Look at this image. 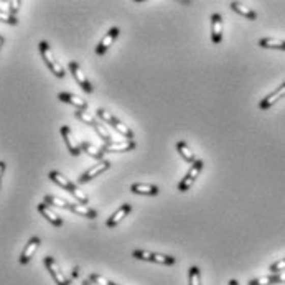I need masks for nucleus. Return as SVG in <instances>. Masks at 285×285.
Here are the masks:
<instances>
[{
    "instance_id": "nucleus-21",
    "label": "nucleus",
    "mask_w": 285,
    "mask_h": 285,
    "mask_svg": "<svg viewBox=\"0 0 285 285\" xmlns=\"http://www.w3.org/2000/svg\"><path fill=\"white\" fill-rule=\"evenodd\" d=\"M177 150H178V154L182 155V158L185 160V162H188V163H194V154L190 150L188 147V144L183 142V140H178L177 142Z\"/></svg>"
},
{
    "instance_id": "nucleus-33",
    "label": "nucleus",
    "mask_w": 285,
    "mask_h": 285,
    "mask_svg": "<svg viewBox=\"0 0 285 285\" xmlns=\"http://www.w3.org/2000/svg\"><path fill=\"white\" fill-rule=\"evenodd\" d=\"M275 283H285V272L275 274Z\"/></svg>"
},
{
    "instance_id": "nucleus-1",
    "label": "nucleus",
    "mask_w": 285,
    "mask_h": 285,
    "mask_svg": "<svg viewBox=\"0 0 285 285\" xmlns=\"http://www.w3.org/2000/svg\"><path fill=\"white\" fill-rule=\"evenodd\" d=\"M48 178L51 180V182H54L56 185H60L61 188H65L66 191H69L73 194V196L78 200V203H81V205H88L89 203V198H88V194L86 193H82L78 186H76L73 182H69V180L63 175V173H60V172H56V170H53V172H50V175H48Z\"/></svg>"
},
{
    "instance_id": "nucleus-30",
    "label": "nucleus",
    "mask_w": 285,
    "mask_h": 285,
    "mask_svg": "<svg viewBox=\"0 0 285 285\" xmlns=\"http://www.w3.org/2000/svg\"><path fill=\"white\" fill-rule=\"evenodd\" d=\"M97 117H99V119L101 121H104V122H106V124H109V126H112V122H114V119H116V117L112 116V114H110V112H107V110L106 109H97Z\"/></svg>"
},
{
    "instance_id": "nucleus-3",
    "label": "nucleus",
    "mask_w": 285,
    "mask_h": 285,
    "mask_svg": "<svg viewBox=\"0 0 285 285\" xmlns=\"http://www.w3.org/2000/svg\"><path fill=\"white\" fill-rule=\"evenodd\" d=\"M132 257L137 261L155 262V264H160V266H173V264L177 262V259L173 255L158 254V252H152V251H142V249H137V251L132 252Z\"/></svg>"
},
{
    "instance_id": "nucleus-22",
    "label": "nucleus",
    "mask_w": 285,
    "mask_h": 285,
    "mask_svg": "<svg viewBox=\"0 0 285 285\" xmlns=\"http://www.w3.org/2000/svg\"><path fill=\"white\" fill-rule=\"evenodd\" d=\"M259 46L269 48V50H285V41L277 40V38H261Z\"/></svg>"
},
{
    "instance_id": "nucleus-23",
    "label": "nucleus",
    "mask_w": 285,
    "mask_h": 285,
    "mask_svg": "<svg viewBox=\"0 0 285 285\" xmlns=\"http://www.w3.org/2000/svg\"><path fill=\"white\" fill-rule=\"evenodd\" d=\"M81 150L86 152V154H88L89 157L99 160V162H101V160H104V152H102V149H97V147H94V145L89 144V142H82V144H81Z\"/></svg>"
},
{
    "instance_id": "nucleus-28",
    "label": "nucleus",
    "mask_w": 285,
    "mask_h": 285,
    "mask_svg": "<svg viewBox=\"0 0 285 285\" xmlns=\"http://www.w3.org/2000/svg\"><path fill=\"white\" fill-rule=\"evenodd\" d=\"M88 280L91 282V283H94V285H116L114 282L107 280L106 277H102V275H99V274H91V275H89Z\"/></svg>"
},
{
    "instance_id": "nucleus-9",
    "label": "nucleus",
    "mask_w": 285,
    "mask_h": 285,
    "mask_svg": "<svg viewBox=\"0 0 285 285\" xmlns=\"http://www.w3.org/2000/svg\"><path fill=\"white\" fill-rule=\"evenodd\" d=\"M61 135H63V138H65V144H66V147L69 150V154H71L73 157H78L82 152L81 150V144L76 142L71 129H69L68 126H61Z\"/></svg>"
},
{
    "instance_id": "nucleus-32",
    "label": "nucleus",
    "mask_w": 285,
    "mask_h": 285,
    "mask_svg": "<svg viewBox=\"0 0 285 285\" xmlns=\"http://www.w3.org/2000/svg\"><path fill=\"white\" fill-rule=\"evenodd\" d=\"M20 5H22V2H18V0H12V2H9V12L12 13L13 17H15V13L18 12V9H20Z\"/></svg>"
},
{
    "instance_id": "nucleus-8",
    "label": "nucleus",
    "mask_w": 285,
    "mask_h": 285,
    "mask_svg": "<svg viewBox=\"0 0 285 285\" xmlns=\"http://www.w3.org/2000/svg\"><path fill=\"white\" fill-rule=\"evenodd\" d=\"M43 262H45V266H46V269H48V272L51 274L53 280L56 282V285H69L68 279L63 275V272H61L58 262L54 261L51 255H46L45 259H43Z\"/></svg>"
},
{
    "instance_id": "nucleus-34",
    "label": "nucleus",
    "mask_w": 285,
    "mask_h": 285,
    "mask_svg": "<svg viewBox=\"0 0 285 285\" xmlns=\"http://www.w3.org/2000/svg\"><path fill=\"white\" fill-rule=\"evenodd\" d=\"M4 172H5V163L0 162V185H2V177H4Z\"/></svg>"
},
{
    "instance_id": "nucleus-15",
    "label": "nucleus",
    "mask_w": 285,
    "mask_h": 285,
    "mask_svg": "<svg viewBox=\"0 0 285 285\" xmlns=\"http://www.w3.org/2000/svg\"><path fill=\"white\" fill-rule=\"evenodd\" d=\"M211 40L214 45H219L222 41V17L219 13L211 15Z\"/></svg>"
},
{
    "instance_id": "nucleus-6",
    "label": "nucleus",
    "mask_w": 285,
    "mask_h": 285,
    "mask_svg": "<svg viewBox=\"0 0 285 285\" xmlns=\"http://www.w3.org/2000/svg\"><path fill=\"white\" fill-rule=\"evenodd\" d=\"M109 168H110V162H109V160H101V162H97L96 165H93L91 168H89L88 172L82 173V175L78 178V183H79V185H82V183L91 182L93 178L99 177L101 173H104V172L109 170Z\"/></svg>"
},
{
    "instance_id": "nucleus-13",
    "label": "nucleus",
    "mask_w": 285,
    "mask_h": 285,
    "mask_svg": "<svg viewBox=\"0 0 285 285\" xmlns=\"http://www.w3.org/2000/svg\"><path fill=\"white\" fill-rule=\"evenodd\" d=\"M282 97H285V82H283V84H280L279 88H277L274 93H270L269 96L264 97V99L259 102V107H261L262 110H267V109L272 107L277 101L282 99Z\"/></svg>"
},
{
    "instance_id": "nucleus-20",
    "label": "nucleus",
    "mask_w": 285,
    "mask_h": 285,
    "mask_svg": "<svg viewBox=\"0 0 285 285\" xmlns=\"http://www.w3.org/2000/svg\"><path fill=\"white\" fill-rule=\"evenodd\" d=\"M231 9L236 13H239L241 17L247 18V20H255L257 18V13L251 9V7H246L244 4H241V2H231Z\"/></svg>"
},
{
    "instance_id": "nucleus-14",
    "label": "nucleus",
    "mask_w": 285,
    "mask_h": 285,
    "mask_svg": "<svg viewBox=\"0 0 285 285\" xmlns=\"http://www.w3.org/2000/svg\"><path fill=\"white\" fill-rule=\"evenodd\" d=\"M38 213H40L41 216H43L46 221H50L54 227H61V226H63V219H61V218L58 216V214L51 210V206H50V205H46V203H40V205H38Z\"/></svg>"
},
{
    "instance_id": "nucleus-7",
    "label": "nucleus",
    "mask_w": 285,
    "mask_h": 285,
    "mask_svg": "<svg viewBox=\"0 0 285 285\" xmlns=\"http://www.w3.org/2000/svg\"><path fill=\"white\" fill-rule=\"evenodd\" d=\"M69 71H71L74 81L82 88V91L88 93V94H91L94 91V88L91 86V82H89V79L86 78V74L82 73L81 66L76 63V61H71V63H69Z\"/></svg>"
},
{
    "instance_id": "nucleus-39",
    "label": "nucleus",
    "mask_w": 285,
    "mask_h": 285,
    "mask_svg": "<svg viewBox=\"0 0 285 285\" xmlns=\"http://www.w3.org/2000/svg\"><path fill=\"white\" fill-rule=\"evenodd\" d=\"M116 285H117V283H116Z\"/></svg>"
},
{
    "instance_id": "nucleus-11",
    "label": "nucleus",
    "mask_w": 285,
    "mask_h": 285,
    "mask_svg": "<svg viewBox=\"0 0 285 285\" xmlns=\"http://www.w3.org/2000/svg\"><path fill=\"white\" fill-rule=\"evenodd\" d=\"M119 33H121V30L117 28V26H114V28H110L106 35H104V38L99 41V45H97V48H96V53L99 54V56H102V54L109 50V46L116 41V38L119 37Z\"/></svg>"
},
{
    "instance_id": "nucleus-2",
    "label": "nucleus",
    "mask_w": 285,
    "mask_h": 285,
    "mask_svg": "<svg viewBox=\"0 0 285 285\" xmlns=\"http://www.w3.org/2000/svg\"><path fill=\"white\" fill-rule=\"evenodd\" d=\"M38 48H40V54H41V58H43V61L46 63L48 69H50V71H51L54 76H56V78H65V74H66V73H65V69H63V66H61L56 60H54L50 45H48L46 41H40Z\"/></svg>"
},
{
    "instance_id": "nucleus-19",
    "label": "nucleus",
    "mask_w": 285,
    "mask_h": 285,
    "mask_svg": "<svg viewBox=\"0 0 285 285\" xmlns=\"http://www.w3.org/2000/svg\"><path fill=\"white\" fill-rule=\"evenodd\" d=\"M69 211H73L74 214H78V216L88 218V219H94V218H97V211H96V210H91V208H89L88 205L71 203V206H69Z\"/></svg>"
},
{
    "instance_id": "nucleus-12",
    "label": "nucleus",
    "mask_w": 285,
    "mask_h": 285,
    "mask_svg": "<svg viewBox=\"0 0 285 285\" xmlns=\"http://www.w3.org/2000/svg\"><path fill=\"white\" fill-rule=\"evenodd\" d=\"M40 244H41V241H40L38 236H33V238H30L28 244L25 246L22 255H20V264H22V266H25V264H28L32 261V257L35 255V252H37V249L40 247Z\"/></svg>"
},
{
    "instance_id": "nucleus-16",
    "label": "nucleus",
    "mask_w": 285,
    "mask_h": 285,
    "mask_svg": "<svg viewBox=\"0 0 285 285\" xmlns=\"http://www.w3.org/2000/svg\"><path fill=\"white\" fill-rule=\"evenodd\" d=\"M58 99L61 102H66V104H71V106L76 107V110H86L88 109V102L82 99L79 96H74L71 93H60L58 94Z\"/></svg>"
},
{
    "instance_id": "nucleus-24",
    "label": "nucleus",
    "mask_w": 285,
    "mask_h": 285,
    "mask_svg": "<svg viewBox=\"0 0 285 285\" xmlns=\"http://www.w3.org/2000/svg\"><path fill=\"white\" fill-rule=\"evenodd\" d=\"M112 127H114L117 132H119L121 135L126 137L127 140H132V138H134V132H132V129H130L129 126H126V124H124L122 121L117 119V117H116L114 122H112Z\"/></svg>"
},
{
    "instance_id": "nucleus-17",
    "label": "nucleus",
    "mask_w": 285,
    "mask_h": 285,
    "mask_svg": "<svg viewBox=\"0 0 285 285\" xmlns=\"http://www.w3.org/2000/svg\"><path fill=\"white\" fill-rule=\"evenodd\" d=\"M132 211V205H129V203H124L119 210H117L112 216H110L107 221H106V227H116L117 224H119V222H122V219L127 216V214Z\"/></svg>"
},
{
    "instance_id": "nucleus-35",
    "label": "nucleus",
    "mask_w": 285,
    "mask_h": 285,
    "mask_svg": "<svg viewBox=\"0 0 285 285\" xmlns=\"http://www.w3.org/2000/svg\"><path fill=\"white\" fill-rule=\"evenodd\" d=\"M78 275H79V269L74 267V269H73V277H78Z\"/></svg>"
},
{
    "instance_id": "nucleus-29",
    "label": "nucleus",
    "mask_w": 285,
    "mask_h": 285,
    "mask_svg": "<svg viewBox=\"0 0 285 285\" xmlns=\"http://www.w3.org/2000/svg\"><path fill=\"white\" fill-rule=\"evenodd\" d=\"M0 22H4V23H9V25H17L18 23V20L12 15L10 12H7L4 9H0Z\"/></svg>"
},
{
    "instance_id": "nucleus-36",
    "label": "nucleus",
    "mask_w": 285,
    "mask_h": 285,
    "mask_svg": "<svg viewBox=\"0 0 285 285\" xmlns=\"http://www.w3.org/2000/svg\"><path fill=\"white\" fill-rule=\"evenodd\" d=\"M4 43H5V38L2 37V35H0V50H2V46H4Z\"/></svg>"
},
{
    "instance_id": "nucleus-10",
    "label": "nucleus",
    "mask_w": 285,
    "mask_h": 285,
    "mask_svg": "<svg viewBox=\"0 0 285 285\" xmlns=\"http://www.w3.org/2000/svg\"><path fill=\"white\" fill-rule=\"evenodd\" d=\"M101 149H102L104 154H117V152H130V150H134V149H135V142H134V140L110 142V144H104Z\"/></svg>"
},
{
    "instance_id": "nucleus-27",
    "label": "nucleus",
    "mask_w": 285,
    "mask_h": 285,
    "mask_svg": "<svg viewBox=\"0 0 285 285\" xmlns=\"http://www.w3.org/2000/svg\"><path fill=\"white\" fill-rule=\"evenodd\" d=\"M188 285H201V272H200V267H196V266L190 267Z\"/></svg>"
},
{
    "instance_id": "nucleus-31",
    "label": "nucleus",
    "mask_w": 285,
    "mask_h": 285,
    "mask_svg": "<svg viewBox=\"0 0 285 285\" xmlns=\"http://www.w3.org/2000/svg\"><path fill=\"white\" fill-rule=\"evenodd\" d=\"M269 270L272 274H279V272H285V257L283 259H280V261H277V262H274V264H270V267H269Z\"/></svg>"
},
{
    "instance_id": "nucleus-26",
    "label": "nucleus",
    "mask_w": 285,
    "mask_h": 285,
    "mask_svg": "<svg viewBox=\"0 0 285 285\" xmlns=\"http://www.w3.org/2000/svg\"><path fill=\"white\" fill-rule=\"evenodd\" d=\"M274 283H275V274L264 275V277H259V279H252L247 282V285H274Z\"/></svg>"
},
{
    "instance_id": "nucleus-38",
    "label": "nucleus",
    "mask_w": 285,
    "mask_h": 285,
    "mask_svg": "<svg viewBox=\"0 0 285 285\" xmlns=\"http://www.w3.org/2000/svg\"><path fill=\"white\" fill-rule=\"evenodd\" d=\"M82 285H93V283L89 282V280H84V282H82Z\"/></svg>"
},
{
    "instance_id": "nucleus-18",
    "label": "nucleus",
    "mask_w": 285,
    "mask_h": 285,
    "mask_svg": "<svg viewBox=\"0 0 285 285\" xmlns=\"http://www.w3.org/2000/svg\"><path fill=\"white\" fill-rule=\"evenodd\" d=\"M130 191L135 194H145V196H157L160 193V188L157 185L150 183H134L130 185Z\"/></svg>"
},
{
    "instance_id": "nucleus-37",
    "label": "nucleus",
    "mask_w": 285,
    "mask_h": 285,
    "mask_svg": "<svg viewBox=\"0 0 285 285\" xmlns=\"http://www.w3.org/2000/svg\"><path fill=\"white\" fill-rule=\"evenodd\" d=\"M229 285H239V282L236 279H231V280H229Z\"/></svg>"
},
{
    "instance_id": "nucleus-4",
    "label": "nucleus",
    "mask_w": 285,
    "mask_h": 285,
    "mask_svg": "<svg viewBox=\"0 0 285 285\" xmlns=\"http://www.w3.org/2000/svg\"><path fill=\"white\" fill-rule=\"evenodd\" d=\"M74 117L78 121H81V122H84V124H88L89 127H93L94 130H96V134L99 135L102 140H104V144H110V142H114L112 140V137H110V134L106 130V127L104 126H101L99 122H97L94 117H91L88 112H84V110H76L74 112Z\"/></svg>"
},
{
    "instance_id": "nucleus-5",
    "label": "nucleus",
    "mask_w": 285,
    "mask_h": 285,
    "mask_svg": "<svg viewBox=\"0 0 285 285\" xmlns=\"http://www.w3.org/2000/svg\"><path fill=\"white\" fill-rule=\"evenodd\" d=\"M203 166H205L203 160H194V163H191V168L188 170V173H186L185 178L178 183V191H182V193L188 191L191 186H193V183L196 182V178L200 177V173H201V170H203Z\"/></svg>"
},
{
    "instance_id": "nucleus-25",
    "label": "nucleus",
    "mask_w": 285,
    "mask_h": 285,
    "mask_svg": "<svg viewBox=\"0 0 285 285\" xmlns=\"http://www.w3.org/2000/svg\"><path fill=\"white\" fill-rule=\"evenodd\" d=\"M45 203L46 205L58 206V208H66V210H69V206H71V203H69V201L61 200L58 196H53V194H46V196H45Z\"/></svg>"
}]
</instances>
